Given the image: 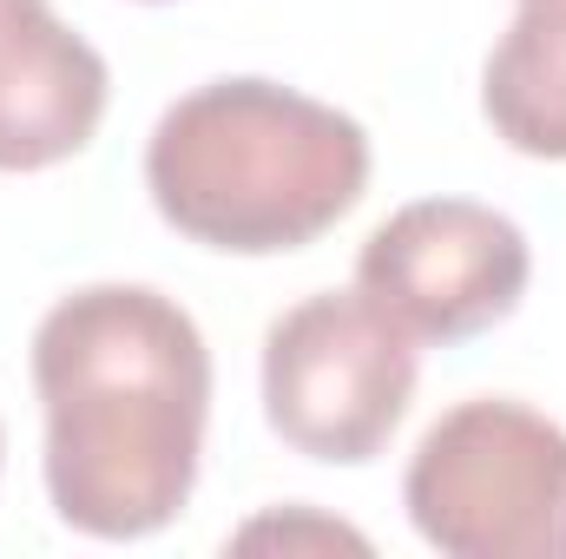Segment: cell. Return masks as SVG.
<instances>
[{"label":"cell","mask_w":566,"mask_h":559,"mask_svg":"<svg viewBox=\"0 0 566 559\" xmlns=\"http://www.w3.org/2000/svg\"><path fill=\"white\" fill-rule=\"evenodd\" d=\"M46 500L86 540L165 534L205 461L211 349L151 283H86L33 329Z\"/></svg>","instance_id":"cell-1"},{"label":"cell","mask_w":566,"mask_h":559,"mask_svg":"<svg viewBox=\"0 0 566 559\" xmlns=\"http://www.w3.org/2000/svg\"><path fill=\"white\" fill-rule=\"evenodd\" d=\"M369 184V133L277 80H211L145 139L158 218L224 257H283L336 231Z\"/></svg>","instance_id":"cell-2"},{"label":"cell","mask_w":566,"mask_h":559,"mask_svg":"<svg viewBox=\"0 0 566 559\" xmlns=\"http://www.w3.org/2000/svg\"><path fill=\"white\" fill-rule=\"evenodd\" d=\"M402 507L448 559H566V428L527 402H454L409 454Z\"/></svg>","instance_id":"cell-3"},{"label":"cell","mask_w":566,"mask_h":559,"mask_svg":"<svg viewBox=\"0 0 566 559\" xmlns=\"http://www.w3.org/2000/svg\"><path fill=\"white\" fill-rule=\"evenodd\" d=\"M416 336L363 289H323L264 329V415L283 447L363 467L416 402Z\"/></svg>","instance_id":"cell-4"},{"label":"cell","mask_w":566,"mask_h":559,"mask_svg":"<svg viewBox=\"0 0 566 559\" xmlns=\"http://www.w3.org/2000/svg\"><path fill=\"white\" fill-rule=\"evenodd\" d=\"M527 231L474 198H416L382 218L356 257V289L416 342H468L527 296Z\"/></svg>","instance_id":"cell-5"},{"label":"cell","mask_w":566,"mask_h":559,"mask_svg":"<svg viewBox=\"0 0 566 559\" xmlns=\"http://www.w3.org/2000/svg\"><path fill=\"white\" fill-rule=\"evenodd\" d=\"M113 80L46 0H0V171L80 158L106 119Z\"/></svg>","instance_id":"cell-6"},{"label":"cell","mask_w":566,"mask_h":559,"mask_svg":"<svg viewBox=\"0 0 566 559\" xmlns=\"http://www.w3.org/2000/svg\"><path fill=\"white\" fill-rule=\"evenodd\" d=\"M481 113L521 158L566 165V0H521L481 66Z\"/></svg>","instance_id":"cell-7"},{"label":"cell","mask_w":566,"mask_h":559,"mask_svg":"<svg viewBox=\"0 0 566 559\" xmlns=\"http://www.w3.org/2000/svg\"><path fill=\"white\" fill-rule=\"evenodd\" d=\"M238 547H349V553H369L363 534L336 527V520H310V514H283V520H251L238 534Z\"/></svg>","instance_id":"cell-8"}]
</instances>
